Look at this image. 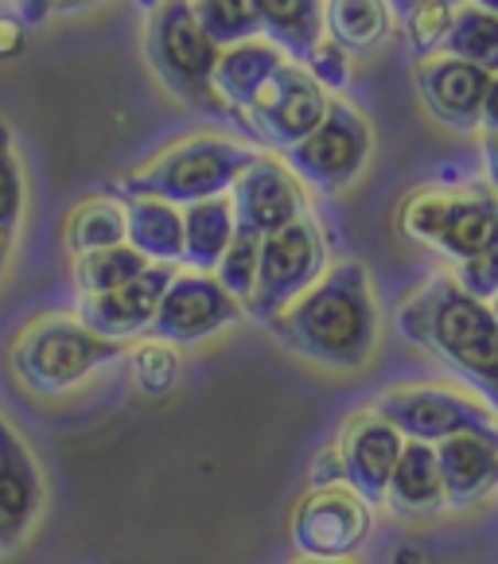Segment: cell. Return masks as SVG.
I'll return each instance as SVG.
<instances>
[{
  "instance_id": "obj_41",
  "label": "cell",
  "mask_w": 498,
  "mask_h": 564,
  "mask_svg": "<svg viewBox=\"0 0 498 564\" xmlns=\"http://www.w3.org/2000/svg\"><path fill=\"white\" fill-rule=\"evenodd\" d=\"M12 241H17V234H12V230H0V273H4V265H9Z\"/></svg>"
},
{
  "instance_id": "obj_35",
  "label": "cell",
  "mask_w": 498,
  "mask_h": 564,
  "mask_svg": "<svg viewBox=\"0 0 498 564\" xmlns=\"http://www.w3.org/2000/svg\"><path fill=\"white\" fill-rule=\"evenodd\" d=\"M28 43V24L17 12H0V58H17Z\"/></svg>"
},
{
  "instance_id": "obj_4",
  "label": "cell",
  "mask_w": 498,
  "mask_h": 564,
  "mask_svg": "<svg viewBox=\"0 0 498 564\" xmlns=\"http://www.w3.org/2000/svg\"><path fill=\"white\" fill-rule=\"evenodd\" d=\"M261 152L246 149L226 137H187V141L164 149L156 160L129 172L113 183L117 199H164L172 207H195V203L230 195Z\"/></svg>"
},
{
  "instance_id": "obj_15",
  "label": "cell",
  "mask_w": 498,
  "mask_h": 564,
  "mask_svg": "<svg viewBox=\"0 0 498 564\" xmlns=\"http://www.w3.org/2000/svg\"><path fill=\"white\" fill-rule=\"evenodd\" d=\"M421 106L432 121H441L452 133H479L483 124V98H487L490 75L464 58L432 55L421 58L413 70Z\"/></svg>"
},
{
  "instance_id": "obj_24",
  "label": "cell",
  "mask_w": 498,
  "mask_h": 564,
  "mask_svg": "<svg viewBox=\"0 0 498 564\" xmlns=\"http://www.w3.org/2000/svg\"><path fill=\"white\" fill-rule=\"evenodd\" d=\"M393 12L386 0H324V35L347 55H366L390 40Z\"/></svg>"
},
{
  "instance_id": "obj_6",
  "label": "cell",
  "mask_w": 498,
  "mask_h": 564,
  "mask_svg": "<svg viewBox=\"0 0 498 564\" xmlns=\"http://www.w3.org/2000/svg\"><path fill=\"white\" fill-rule=\"evenodd\" d=\"M121 355L124 343L101 339L86 324H78V316H43L17 339L12 370H17L24 390L40 393V398H55V393L83 386L86 378L106 370Z\"/></svg>"
},
{
  "instance_id": "obj_2",
  "label": "cell",
  "mask_w": 498,
  "mask_h": 564,
  "mask_svg": "<svg viewBox=\"0 0 498 564\" xmlns=\"http://www.w3.org/2000/svg\"><path fill=\"white\" fill-rule=\"evenodd\" d=\"M281 347L332 370H362L378 350V304L362 261H339L324 281L266 324Z\"/></svg>"
},
{
  "instance_id": "obj_8",
  "label": "cell",
  "mask_w": 498,
  "mask_h": 564,
  "mask_svg": "<svg viewBox=\"0 0 498 564\" xmlns=\"http://www.w3.org/2000/svg\"><path fill=\"white\" fill-rule=\"evenodd\" d=\"M370 149H374L370 121L350 101L332 98L324 124L312 137H304L300 144H292L281 160L304 187H312L320 195H339L362 175Z\"/></svg>"
},
{
  "instance_id": "obj_30",
  "label": "cell",
  "mask_w": 498,
  "mask_h": 564,
  "mask_svg": "<svg viewBox=\"0 0 498 564\" xmlns=\"http://www.w3.org/2000/svg\"><path fill=\"white\" fill-rule=\"evenodd\" d=\"M459 9H464V4L432 0V4H421V9L405 12V17L398 20L401 32H405V40H409V47H413L416 63H421V58L441 55L444 43H448V35H452V24H456Z\"/></svg>"
},
{
  "instance_id": "obj_29",
  "label": "cell",
  "mask_w": 498,
  "mask_h": 564,
  "mask_svg": "<svg viewBox=\"0 0 498 564\" xmlns=\"http://www.w3.org/2000/svg\"><path fill=\"white\" fill-rule=\"evenodd\" d=\"M129 373H133L137 393H144L149 401H160L180 386L183 362H180V355H175L172 343L144 339L129 350Z\"/></svg>"
},
{
  "instance_id": "obj_13",
  "label": "cell",
  "mask_w": 498,
  "mask_h": 564,
  "mask_svg": "<svg viewBox=\"0 0 498 564\" xmlns=\"http://www.w3.org/2000/svg\"><path fill=\"white\" fill-rule=\"evenodd\" d=\"M230 203H234V218H238L241 230L258 234V238L281 234L284 226L312 215V210H307L304 183L289 172L284 160H273V156H258L241 172V180L234 183V192H230Z\"/></svg>"
},
{
  "instance_id": "obj_5",
  "label": "cell",
  "mask_w": 498,
  "mask_h": 564,
  "mask_svg": "<svg viewBox=\"0 0 498 564\" xmlns=\"http://www.w3.org/2000/svg\"><path fill=\"white\" fill-rule=\"evenodd\" d=\"M223 51L207 40V32L195 20L192 0H160L144 20V58L152 75L160 78L172 98L183 106L203 109L210 117H223L226 106L215 90V67Z\"/></svg>"
},
{
  "instance_id": "obj_1",
  "label": "cell",
  "mask_w": 498,
  "mask_h": 564,
  "mask_svg": "<svg viewBox=\"0 0 498 564\" xmlns=\"http://www.w3.org/2000/svg\"><path fill=\"white\" fill-rule=\"evenodd\" d=\"M398 327L413 347L448 366L498 416V319L452 273H432L398 307Z\"/></svg>"
},
{
  "instance_id": "obj_40",
  "label": "cell",
  "mask_w": 498,
  "mask_h": 564,
  "mask_svg": "<svg viewBox=\"0 0 498 564\" xmlns=\"http://www.w3.org/2000/svg\"><path fill=\"white\" fill-rule=\"evenodd\" d=\"M390 564H429V556H424L421 549H413V545H401L398 553H393Z\"/></svg>"
},
{
  "instance_id": "obj_7",
  "label": "cell",
  "mask_w": 498,
  "mask_h": 564,
  "mask_svg": "<svg viewBox=\"0 0 498 564\" xmlns=\"http://www.w3.org/2000/svg\"><path fill=\"white\" fill-rule=\"evenodd\" d=\"M327 269H332L327 265V238L316 215H304L300 223L284 226L281 234H269L261 241L258 284L246 304V316L258 324H273L304 292L324 281Z\"/></svg>"
},
{
  "instance_id": "obj_11",
  "label": "cell",
  "mask_w": 498,
  "mask_h": 564,
  "mask_svg": "<svg viewBox=\"0 0 498 564\" xmlns=\"http://www.w3.org/2000/svg\"><path fill=\"white\" fill-rule=\"evenodd\" d=\"M327 109H332V94L307 75L296 63H284L281 75L266 90V98L241 117V129L258 144L273 152H289L304 137H312L324 124Z\"/></svg>"
},
{
  "instance_id": "obj_44",
  "label": "cell",
  "mask_w": 498,
  "mask_h": 564,
  "mask_svg": "<svg viewBox=\"0 0 498 564\" xmlns=\"http://www.w3.org/2000/svg\"><path fill=\"white\" fill-rule=\"evenodd\" d=\"M292 564H350V561H316V556H300V561Z\"/></svg>"
},
{
  "instance_id": "obj_12",
  "label": "cell",
  "mask_w": 498,
  "mask_h": 564,
  "mask_svg": "<svg viewBox=\"0 0 498 564\" xmlns=\"http://www.w3.org/2000/svg\"><path fill=\"white\" fill-rule=\"evenodd\" d=\"M238 319H246V307L218 284V276L183 269V273L172 276L164 300H160L149 339L172 343V347H192V343H203L210 335L234 327Z\"/></svg>"
},
{
  "instance_id": "obj_19",
  "label": "cell",
  "mask_w": 498,
  "mask_h": 564,
  "mask_svg": "<svg viewBox=\"0 0 498 564\" xmlns=\"http://www.w3.org/2000/svg\"><path fill=\"white\" fill-rule=\"evenodd\" d=\"M436 464H441V482L448 507L467 510L498 490V444L487 436H452L436 444Z\"/></svg>"
},
{
  "instance_id": "obj_27",
  "label": "cell",
  "mask_w": 498,
  "mask_h": 564,
  "mask_svg": "<svg viewBox=\"0 0 498 564\" xmlns=\"http://www.w3.org/2000/svg\"><path fill=\"white\" fill-rule=\"evenodd\" d=\"M441 55L464 58V63H472V67L487 70V75L495 78L498 75V17L464 4V9L456 12V24H452V35Z\"/></svg>"
},
{
  "instance_id": "obj_25",
  "label": "cell",
  "mask_w": 498,
  "mask_h": 564,
  "mask_svg": "<svg viewBox=\"0 0 498 564\" xmlns=\"http://www.w3.org/2000/svg\"><path fill=\"white\" fill-rule=\"evenodd\" d=\"M124 246V203L117 195H94L78 203L67 218V249L75 258L98 253V249Z\"/></svg>"
},
{
  "instance_id": "obj_37",
  "label": "cell",
  "mask_w": 498,
  "mask_h": 564,
  "mask_svg": "<svg viewBox=\"0 0 498 564\" xmlns=\"http://www.w3.org/2000/svg\"><path fill=\"white\" fill-rule=\"evenodd\" d=\"M479 156H483V172H487V187L498 195V137L495 133L479 137Z\"/></svg>"
},
{
  "instance_id": "obj_42",
  "label": "cell",
  "mask_w": 498,
  "mask_h": 564,
  "mask_svg": "<svg viewBox=\"0 0 498 564\" xmlns=\"http://www.w3.org/2000/svg\"><path fill=\"white\" fill-rule=\"evenodd\" d=\"M101 0H58V12H83V9H94Z\"/></svg>"
},
{
  "instance_id": "obj_28",
  "label": "cell",
  "mask_w": 498,
  "mask_h": 564,
  "mask_svg": "<svg viewBox=\"0 0 498 564\" xmlns=\"http://www.w3.org/2000/svg\"><path fill=\"white\" fill-rule=\"evenodd\" d=\"M195 20L218 51L261 40V20L253 0H192Z\"/></svg>"
},
{
  "instance_id": "obj_45",
  "label": "cell",
  "mask_w": 498,
  "mask_h": 564,
  "mask_svg": "<svg viewBox=\"0 0 498 564\" xmlns=\"http://www.w3.org/2000/svg\"><path fill=\"white\" fill-rule=\"evenodd\" d=\"M490 312H495V319H498V296H495V300H490Z\"/></svg>"
},
{
  "instance_id": "obj_38",
  "label": "cell",
  "mask_w": 498,
  "mask_h": 564,
  "mask_svg": "<svg viewBox=\"0 0 498 564\" xmlns=\"http://www.w3.org/2000/svg\"><path fill=\"white\" fill-rule=\"evenodd\" d=\"M479 133H495L498 137V75L490 78L487 98H483V124H479Z\"/></svg>"
},
{
  "instance_id": "obj_16",
  "label": "cell",
  "mask_w": 498,
  "mask_h": 564,
  "mask_svg": "<svg viewBox=\"0 0 498 564\" xmlns=\"http://www.w3.org/2000/svg\"><path fill=\"white\" fill-rule=\"evenodd\" d=\"M175 273H180L175 265H149L137 281L121 284V289L101 292V296H83L78 300V324H86L94 335L113 343L149 335L156 307Z\"/></svg>"
},
{
  "instance_id": "obj_9",
  "label": "cell",
  "mask_w": 498,
  "mask_h": 564,
  "mask_svg": "<svg viewBox=\"0 0 498 564\" xmlns=\"http://www.w3.org/2000/svg\"><path fill=\"white\" fill-rule=\"evenodd\" d=\"M370 409L386 416L405 441H421L432 448L452 436H464V432L498 444V416L444 386H401V390L382 393Z\"/></svg>"
},
{
  "instance_id": "obj_39",
  "label": "cell",
  "mask_w": 498,
  "mask_h": 564,
  "mask_svg": "<svg viewBox=\"0 0 498 564\" xmlns=\"http://www.w3.org/2000/svg\"><path fill=\"white\" fill-rule=\"evenodd\" d=\"M386 4H390L393 20H401V17H405V12L421 9V4H432V0H386ZM452 4H464V0H452Z\"/></svg>"
},
{
  "instance_id": "obj_23",
  "label": "cell",
  "mask_w": 498,
  "mask_h": 564,
  "mask_svg": "<svg viewBox=\"0 0 498 564\" xmlns=\"http://www.w3.org/2000/svg\"><path fill=\"white\" fill-rule=\"evenodd\" d=\"M124 203V241L144 253L152 265L183 261V210L164 199H121Z\"/></svg>"
},
{
  "instance_id": "obj_18",
  "label": "cell",
  "mask_w": 498,
  "mask_h": 564,
  "mask_svg": "<svg viewBox=\"0 0 498 564\" xmlns=\"http://www.w3.org/2000/svg\"><path fill=\"white\" fill-rule=\"evenodd\" d=\"M284 63H289V58L266 40H249V43H238V47H226L215 67V90H218V98H223L226 113L241 121L249 109L266 98V90L273 86V78L281 75Z\"/></svg>"
},
{
  "instance_id": "obj_34",
  "label": "cell",
  "mask_w": 498,
  "mask_h": 564,
  "mask_svg": "<svg viewBox=\"0 0 498 564\" xmlns=\"http://www.w3.org/2000/svg\"><path fill=\"white\" fill-rule=\"evenodd\" d=\"M339 482H343V452L339 444H332L312 464V487H339Z\"/></svg>"
},
{
  "instance_id": "obj_3",
  "label": "cell",
  "mask_w": 498,
  "mask_h": 564,
  "mask_svg": "<svg viewBox=\"0 0 498 564\" xmlns=\"http://www.w3.org/2000/svg\"><path fill=\"white\" fill-rule=\"evenodd\" d=\"M398 230L456 269L472 265L498 249V195L487 183H432L401 203Z\"/></svg>"
},
{
  "instance_id": "obj_14",
  "label": "cell",
  "mask_w": 498,
  "mask_h": 564,
  "mask_svg": "<svg viewBox=\"0 0 498 564\" xmlns=\"http://www.w3.org/2000/svg\"><path fill=\"white\" fill-rule=\"evenodd\" d=\"M335 444L343 452V482L362 498L366 507H382L393 467H398L401 448H405V436L386 416L362 409V413L347 416Z\"/></svg>"
},
{
  "instance_id": "obj_21",
  "label": "cell",
  "mask_w": 498,
  "mask_h": 564,
  "mask_svg": "<svg viewBox=\"0 0 498 564\" xmlns=\"http://www.w3.org/2000/svg\"><path fill=\"white\" fill-rule=\"evenodd\" d=\"M386 507H393L398 514L409 518L436 514V510L448 507L441 482V464H436V448L432 444L405 441L398 467H393L390 490H386Z\"/></svg>"
},
{
  "instance_id": "obj_31",
  "label": "cell",
  "mask_w": 498,
  "mask_h": 564,
  "mask_svg": "<svg viewBox=\"0 0 498 564\" xmlns=\"http://www.w3.org/2000/svg\"><path fill=\"white\" fill-rule=\"evenodd\" d=\"M261 241H266V238H258V234H249V230H241V226H238V230H234L230 249H226L223 261H218V269H215L218 284H223V289L230 292L241 307L249 304V296H253V284H258Z\"/></svg>"
},
{
  "instance_id": "obj_22",
  "label": "cell",
  "mask_w": 498,
  "mask_h": 564,
  "mask_svg": "<svg viewBox=\"0 0 498 564\" xmlns=\"http://www.w3.org/2000/svg\"><path fill=\"white\" fill-rule=\"evenodd\" d=\"M234 230H238V218H234L230 195L183 207V261L180 265L192 269V273L215 276L218 261H223V253L234 241Z\"/></svg>"
},
{
  "instance_id": "obj_20",
  "label": "cell",
  "mask_w": 498,
  "mask_h": 564,
  "mask_svg": "<svg viewBox=\"0 0 498 564\" xmlns=\"http://www.w3.org/2000/svg\"><path fill=\"white\" fill-rule=\"evenodd\" d=\"M261 20V40L273 43L289 63L307 67V58L327 40L324 0H253Z\"/></svg>"
},
{
  "instance_id": "obj_43",
  "label": "cell",
  "mask_w": 498,
  "mask_h": 564,
  "mask_svg": "<svg viewBox=\"0 0 498 564\" xmlns=\"http://www.w3.org/2000/svg\"><path fill=\"white\" fill-rule=\"evenodd\" d=\"M464 4H472V9H483V12H490V17H498V0H464Z\"/></svg>"
},
{
  "instance_id": "obj_33",
  "label": "cell",
  "mask_w": 498,
  "mask_h": 564,
  "mask_svg": "<svg viewBox=\"0 0 498 564\" xmlns=\"http://www.w3.org/2000/svg\"><path fill=\"white\" fill-rule=\"evenodd\" d=\"M304 70L316 78L327 94H339V90H347V83H350V55L343 47H335L332 40H324L316 47V55L307 58Z\"/></svg>"
},
{
  "instance_id": "obj_32",
  "label": "cell",
  "mask_w": 498,
  "mask_h": 564,
  "mask_svg": "<svg viewBox=\"0 0 498 564\" xmlns=\"http://www.w3.org/2000/svg\"><path fill=\"white\" fill-rule=\"evenodd\" d=\"M20 215H24V172H20L9 121L0 117V230L17 234Z\"/></svg>"
},
{
  "instance_id": "obj_26",
  "label": "cell",
  "mask_w": 498,
  "mask_h": 564,
  "mask_svg": "<svg viewBox=\"0 0 498 564\" xmlns=\"http://www.w3.org/2000/svg\"><path fill=\"white\" fill-rule=\"evenodd\" d=\"M152 261L124 241V246L98 249V253L75 258V284L83 296H101V292H113V289H121V284L137 281Z\"/></svg>"
},
{
  "instance_id": "obj_17",
  "label": "cell",
  "mask_w": 498,
  "mask_h": 564,
  "mask_svg": "<svg viewBox=\"0 0 498 564\" xmlns=\"http://www.w3.org/2000/svg\"><path fill=\"white\" fill-rule=\"evenodd\" d=\"M43 510V475L28 444L0 416V553L32 533Z\"/></svg>"
},
{
  "instance_id": "obj_36",
  "label": "cell",
  "mask_w": 498,
  "mask_h": 564,
  "mask_svg": "<svg viewBox=\"0 0 498 564\" xmlns=\"http://www.w3.org/2000/svg\"><path fill=\"white\" fill-rule=\"evenodd\" d=\"M55 12H58V0H17V17L28 28L47 24V17H55Z\"/></svg>"
},
{
  "instance_id": "obj_10",
  "label": "cell",
  "mask_w": 498,
  "mask_h": 564,
  "mask_svg": "<svg viewBox=\"0 0 498 564\" xmlns=\"http://www.w3.org/2000/svg\"><path fill=\"white\" fill-rule=\"evenodd\" d=\"M370 507L339 482V487H312L292 510L289 538L300 556L316 561H347L370 538Z\"/></svg>"
}]
</instances>
